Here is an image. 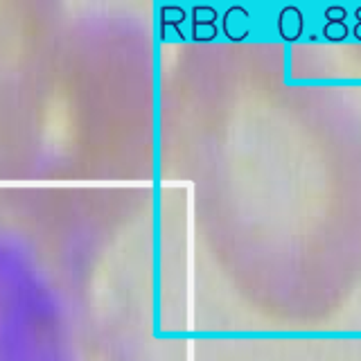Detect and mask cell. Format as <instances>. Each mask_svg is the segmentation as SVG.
Instances as JSON below:
<instances>
[{"instance_id":"1","label":"cell","mask_w":361,"mask_h":361,"mask_svg":"<svg viewBox=\"0 0 361 361\" xmlns=\"http://www.w3.org/2000/svg\"><path fill=\"white\" fill-rule=\"evenodd\" d=\"M325 16H327V23H325V27H323L325 39H330V41L345 39L348 37V25H345L348 11L341 9V7H330V9L325 11Z\"/></svg>"}]
</instances>
